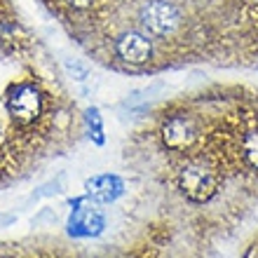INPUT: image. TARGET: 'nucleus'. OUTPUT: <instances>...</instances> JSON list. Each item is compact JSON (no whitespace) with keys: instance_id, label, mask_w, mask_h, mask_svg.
<instances>
[{"instance_id":"nucleus-1","label":"nucleus","mask_w":258,"mask_h":258,"mask_svg":"<svg viewBox=\"0 0 258 258\" xmlns=\"http://www.w3.org/2000/svg\"><path fill=\"white\" fill-rule=\"evenodd\" d=\"M176 183L178 190L183 192L190 202L204 204L209 202L221 188V174L204 162H188L178 171Z\"/></svg>"},{"instance_id":"nucleus-2","label":"nucleus","mask_w":258,"mask_h":258,"mask_svg":"<svg viewBox=\"0 0 258 258\" xmlns=\"http://www.w3.org/2000/svg\"><path fill=\"white\" fill-rule=\"evenodd\" d=\"M141 26L155 38H169L181 26V10L171 0H146L139 10Z\"/></svg>"},{"instance_id":"nucleus-3","label":"nucleus","mask_w":258,"mask_h":258,"mask_svg":"<svg viewBox=\"0 0 258 258\" xmlns=\"http://www.w3.org/2000/svg\"><path fill=\"white\" fill-rule=\"evenodd\" d=\"M92 200L87 195L82 197H75L71 200V216H68V223H66V232L71 237H99L106 228V216L101 211L92 207Z\"/></svg>"},{"instance_id":"nucleus-4","label":"nucleus","mask_w":258,"mask_h":258,"mask_svg":"<svg viewBox=\"0 0 258 258\" xmlns=\"http://www.w3.org/2000/svg\"><path fill=\"white\" fill-rule=\"evenodd\" d=\"M160 136H162V143L169 150L183 153L200 141L202 132H200V124L192 115H171L169 120H164Z\"/></svg>"},{"instance_id":"nucleus-5","label":"nucleus","mask_w":258,"mask_h":258,"mask_svg":"<svg viewBox=\"0 0 258 258\" xmlns=\"http://www.w3.org/2000/svg\"><path fill=\"white\" fill-rule=\"evenodd\" d=\"M7 108L12 113V117L21 124H31L35 122L42 113V94L40 89L31 85V82H24V85H17L12 89V94L7 96Z\"/></svg>"},{"instance_id":"nucleus-6","label":"nucleus","mask_w":258,"mask_h":258,"mask_svg":"<svg viewBox=\"0 0 258 258\" xmlns=\"http://www.w3.org/2000/svg\"><path fill=\"white\" fill-rule=\"evenodd\" d=\"M115 52L122 61L141 66V63L150 61V56H153V40L141 31H127L117 38Z\"/></svg>"},{"instance_id":"nucleus-7","label":"nucleus","mask_w":258,"mask_h":258,"mask_svg":"<svg viewBox=\"0 0 258 258\" xmlns=\"http://www.w3.org/2000/svg\"><path fill=\"white\" fill-rule=\"evenodd\" d=\"M85 195L94 204H113L124 195V181L117 174H99L85 181Z\"/></svg>"},{"instance_id":"nucleus-8","label":"nucleus","mask_w":258,"mask_h":258,"mask_svg":"<svg viewBox=\"0 0 258 258\" xmlns=\"http://www.w3.org/2000/svg\"><path fill=\"white\" fill-rule=\"evenodd\" d=\"M239 160L253 176H258V127L246 129L239 139Z\"/></svg>"},{"instance_id":"nucleus-9","label":"nucleus","mask_w":258,"mask_h":258,"mask_svg":"<svg viewBox=\"0 0 258 258\" xmlns=\"http://www.w3.org/2000/svg\"><path fill=\"white\" fill-rule=\"evenodd\" d=\"M85 120H87V127L94 136V141L101 146L103 143V122H101V115H99V108H89L85 113Z\"/></svg>"},{"instance_id":"nucleus-10","label":"nucleus","mask_w":258,"mask_h":258,"mask_svg":"<svg viewBox=\"0 0 258 258\" xmlns=\"http://www.w3.org/2000/svg\"><path fill=\"white\" fill-rule=\"evenodd\" d=\"M66 71L75 75V80H85V78H87V68L80 66V63H75V61H66Z\"/></svg>"},{"instance_id":"nucleus-11","label":"nucleus","mask_w":258,"mask_h":258,"mask_svg":"<svg viewBox=\"0 0 258 258\" xmlns=\"http://www.w3.org/2000/svg\"><path fill=\"white\" fill-rule=\"evenodd\" d=\"M0 258H19V251L12 244H0Z\"/></svg>"},{"instance_id":"nucleus-12","label":"nucleus","mask_w":258,"mask_h":258,"mask_svg":"<svg viewBox=\"0 0 258 258\" xmlns=\"http://www.w3.org/2000/svg\"><path fill=\"white\" fill-rule=\"evenodd\" d=\"M242 258H258V239L256 242H251V244L244 249V253H242Z\"/></svg>"},{"instance_id":"nucleus-13","label":"nucleus","mask_w":258,"mask_h":258,"mask_svg":"<svg viewBox=\"0 0 258 258\" xmlns=\"http://www.w3.org/2000/svg\"><path fill=\"white\" fill-rule=\"evenodd\" d=\"M63 3H68V5L75 7V10H85V7H89L94 0H63Z\"/></svg>"}]
</instances>
